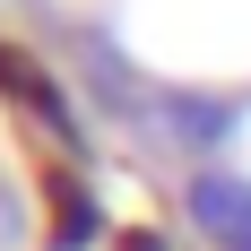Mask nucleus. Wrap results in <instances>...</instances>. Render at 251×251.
I'll return each instance as SVG.
<instances>
[{
  "label": "nucleus",
  "mask_w": 251,
  "mask_h": 251,
  "mask_svg": "<svg viewBox=\"0 0 251 251\" xmlns=\"http://www.w3.org/2000/svg\"><path fill=\"white\" fill-rule=\"evenodd\" d=\"M191 208H200V226L217 234L226 251H251V182H234V174H200V182H191Z\"/></svg>",
  "instance_id": "f257e3e1"
},
{
  "label": "nucleus",
  "mask_w": 251,
  "mask_h": 251,
  "mask_svg": "<svg viewBox=\"0 0 251 251\" xmlns=\"http://www.w3.org/2000/svg\"><path fill=\"white\" fill-rule=\"evenodd\" d=\"M52 200H61V243H87V208H78V191L52 182Z\"/></svg>",
  "instance_id": "f03ea898"
}]
</instances>
